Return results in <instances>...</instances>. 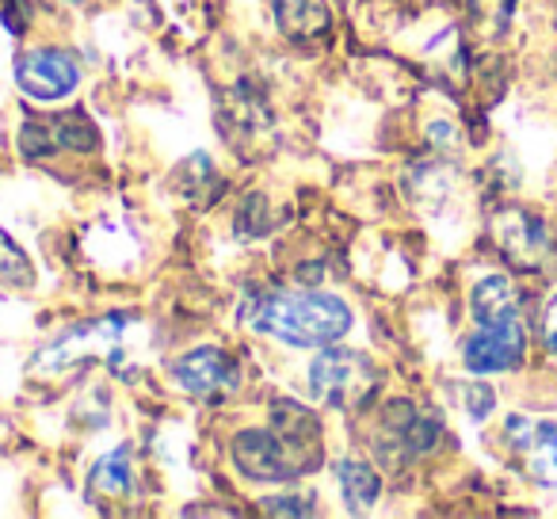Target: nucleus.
<instances>
[{"mask_svg": "<svg viewBox=\"0 0 557 519\" xmlns=\"http://www.w3.org/2000/svg\"><path fill=\"white\" fill-rule=\"evenodd\" d=\"M248 329L290 348H329L351 329V310L333 291H268L245 306Z\"/></svg>", "mask_w": 557, "mask_h": 519, "instance_id": "obj_1", "label": "nucleus"}, {"mask_svg": "<svg viewBox=\"0 0 557 519\" xmlns=\"http://www.w3.org/2000/svg\"><path fill=\"white\" fill-rule=\"evenodd\" d=\"M230 458L240 478L260 481V485H268V481L271 485H287V481L302 478V473H310L318 466L306 450H298L287 435L275 432L271 424L240 432L230 447Z\"/></svg>", "mask_w": 557, "mask_h": 519, "instance_id": "obj_2", "label": "nucleus"}, {"mask_svg": "<svg viewBox=\"0 0 557 519\" xmlns=\"http://www.w3.org/2000/svg\"><path fill=\"white\" fill-rule=\"evenodd\" d=\"M310 390L329 409H363L379 390V371L356 348H325L310 367Z\"/></svg>", "mask_w": 557, "mask_h": 519, "instance_id": "obj_3", "label": "nucleus"}, {"mask_svg": "<svg viewBox=\"0 0 557 519\" xmlns=\"http://www.w3.org/2000/svg\"><path fill=\"white\" fill-rule=\"evenodd\" d=\"M131 318H103L92 321V325H81L73 333H65L62 341H54L50 348H42L35 356V371H50V367H73V363H85V359H108L111 367H123L126 363V351H131Z\"/></svg>", "mask_w": 557, "mask_h": 519, "instance_id": "obj_4", "label": "nucleus"}, {"mask_svg": "<svg viewBox=\"0 0 557 519\" xmlns=\"http://www.w3.org/2000/svg\"><path fill=\"white\" fill-rule=\"evenodd\" d=\"M16 85H20V92L35 103L70 100L81 85V65L58 47L27 50L16 62Z\"/></svg>", "mask_w": 557, "mask_h": 519, "instance_id": "obj_5", "label": "nucleus"}, {"mask_svg": "<svg viewBox=\"0 0 557 519\" xmlns=\"http://www.w3.org/2000/svg\"><path fill=\"white\" fill-rule=\"evenodd\" d=\"M172 379L184 394L202 401H222L233 390H240V363L225 356L218 344H202L172 363Z\"/></svg>", "mask_w": 557, "mask_h": 519, "instance_id": "obj_6", "label": "nucleus"}, {"mask_svg": "<svg viewBox=\"0 0 557 519\" xmlns=\"http://www.w3.org/2000/svg\"><path fill=\"white\" fill-rule=\"evenodd\" d=\"M96 126L85 111H65L58 119H47V123H24L20 126V153L27 161H39V157H50L58 149L65 153H88L96 149Z\"/></svg>", "mask_w": 557, "mask_h": 519, "instance_id": "obj_7", "label": "nucleus"}, {"mask_svg": "<svg viewBox=\"0 0 557 519\" xmlns=\"http://www.w3.org/2000/svg\"><path fill=\"white\" fill-rule=\"evenodd\" d=\"M527 351V336L519 321H500V325H478V333L466 341L462 359L473 374H500L519 367Z\"/></svg>", "mask_w": 557, "mask_h": 519, "instance_id": "obj_8", "label": "nucleus"}, {"mask_svg": "<svg viewBox=\"0 0 557 519\" xmlns=\"http://www.w3.org/2000/svg\"><path fill=\"white\" fill-rule=\"evenodd\" d=\"M508 440L511 447L523 455L527 473L539 485H557V420H531V417H511L508 420Z\"/></svg>", "mask_w": 557, "mask_h": 519, "instance_id": "obj_9", "label": "nucleus"}, {"mask_svg": "<svg viewBox=\"0 0 557 519\" xmlns=\"http://www.w3.org/2000/svg\"><path fill=\"white\" fill-rule=\"evenodd\" d=\"M386 424H389V440L397 443V450H401L405 458L432 455V450L440 447V435H443L440 420L424 417L417 405H405V401L389 405Z\"/></svg>", "mask_w": 557, "mask_h": 519, "instance_id": "obj_10", "label": "nucleus"}, {"mask_svg": "<svg viewBox=\"0 0 557 519\" xmlns=\"http://www.w3.org/2000/svg\"><path fill=\"white\" fill-rule=\"evenodd\" d=\"M470 310L478 325H500V321H519V295L504 275H485L473 287Z\"/></svg>", "mask_w": 557, "mask_h": 519, "instance_id": "obj_11", "label": "nucleus"}, {"mask_svg": "<svg viewBox=\"0 0 557 519\" xmlns=\"http://www.w3.org/2000/svg\"><path fill=\"white\" fill-rule=\"evenodd\" d=\"M496 237H500V245L508 248L511 260L523 268L539 264V256L546 252V233H542V225L527 214L496 218Z\"/></svg>", "mask_w": 557, "mask_h": 519, "instance_id": "obj_12", "label": "nucleus"}, {"mask_svg": "<svg viewBox=\"0 0 557 519\" xmlns=\"http://www.w3.org/2000/svg\"><path fill=\"white\" fill-rule=\"evenodd\" d=\"M336 481H341V496L348 501L351 511L371 508V504L382 496V478L367 462H359V458L336 462Z\"/></svg>", "mask_w": 557, "mask_h": 519, "instance_id": "obj_13", "label": "nucleus"}, {"mask_svg": "<svg viewBox=\"0 0 557 519\" xmlns=\"http://www.w3.org/2000/svg\"><path fill=\"white\" fill-rule=\"evenodd\" d=\"M275 20L290 39H310L329 27V12L321 0H275Z\"/></svg>", "mask_w": 557, "mask_h": 519, "instance_id": "obj_14", "label": "nucleus"}, {"mask_svg": "<svg viewBox=\"0 0 557 519\" xmlns=\"http://www.w3.org/2000/svg\"><path fill=\"white\" fill-rule=\"evenodd\" d=\"M88 489L103 501H119V496L131 493V458L126 450H111L100 462L92 466V478H88Z\"/></svg>", "mask_w": 557, "mask_h": 519, "instance_id": "obj_15", "label": "nucleus"}, {"mask_svg": "<svg viewBox=\"0 0 557 519\" xmlns=\"http://www.w3.org/2000/svg\"><path fill=\"white\" fill-rule=\"evenodd\" d=\"M32 283H35V272H32V264H27L24 248L0 230V287L27 291Z\"/></svg>", "mask_w": 557, "mask_h": 519, "instance_id": "obj_16", "label": "nucleus"}, {"mask_svg": "<svg viewBox=\"0 0 557 519\" xmlns=\"http://www.w3.org/2000/svg\"><path fill=\"white\" fill-rule=\"evenodd\" d=\"M470 12L478 24L488 27H504L516 12V0H470Z\"/></svg>", "mask_w": 557, "mask_h": 519, "instance_id": "obj_17", "label": "nucleus"}, {"mask_svg": "<svg viewBox=\"0 0 557 519\" xmlns=\"http://www.w3.org/2000/svg\"><path fill=\"white\" fill-rule=\"evenodd\" d=\"M263 511H271V516H313V504L310 496H268Z\"/></svg>", "mask_w": 557, "mask_h": 519, "instance_id": "obj_18", "label": "nucleus"}, {"mask_svg": "<svg viewBox=\"0 0 557 519\" xmlns=\"http://www.w3.org/2000/svg\"><path fill=\"white\" fill-rule=\"evenodd\" d=\"M542 341H546V348L557 356V298L546 306V318H542Z\"/></svg>", "mask_w": 557, "mask_h": 519, "instance_id": "obj_19", "label": "nucleus"}]
</instances>
